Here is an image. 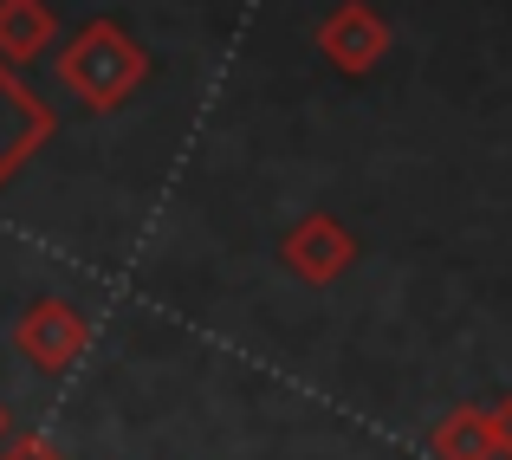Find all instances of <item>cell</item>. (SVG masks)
<instances>
[{"mask_svg":"<svg viewBox=\"0 0 512 460\" xmlns=\"http://www.w3.org/2000/svg\"><path fill=\"white\" fill-rule=\"evenodd\" d=\"M91 344V324L72 299H33L13 318V350L33 363L39 376H65Z\"/></svg>","mask_w":512,"mask_h":460,"instance_id":"2","label":"cell"},{"mask_svg":"<svg viewBox=\"0 0 512 460\" xmlns=\"http://www.w3.org/2000/svg\"><path fill=\"white\" fill-rule=\"evenodd\" d=\"M59 39V13L46 0H0V65H33Z\"/></svg>","mask_w":512,"mask_h":460,"instance_id":"6","label":"cell"},{"mask_svg":"<svg viewBox=\"0 0 512 460\" xmlns=\"http://www.w3.org/2000/svg\"><path fill=\"white\" fill-rule=\"evenodd\" d=\"M39 143H52V111L13 78V65H0V188L26 169Z\"/></svg>","mask_w":512,"mask_h":460,"instance_id":"5","label":"cell"},{"mask_svg":"<svg viewBox=\"0 0 512 460\" xmlns=\"http://www.w3.org/2000/svg\"><path fill=\"white\" fill-rule=\"evenodd\" d=\"M13 435V415H7V402H0V441H7Z\"/></svg>","mask_w":512,"mask_h":460,"instance_id":"10","label":"cell"},{"mask_svg":"<svg viewBox=\"0 0 512 460\" xmlns=\"http://www.w3.org/2000/svg\"><path fill=\"white\" fill-rule=\"evenodd\" d=\"M500 460H512V454H500Z\"/></svg>","mask_w":512,"mask_h":460,"instance_id":"11","label":"cell"},{"mask_svg":"<svg viewBox=\"0 0 512 460\" xmlns=\"http://www.w3.org/2000/svg\"><path fill=\"white\" fill-rule=\"evenodd\" d=\"M143 78H150V52L117 20H91L59 46V85L85 111H124L143 91Z\"/></svg>","mask_w":512,"mask_h":460,"instance_id":"1","label":"cell"},{"mask_svg":"<svg viewBox=\"0 0 512 460\" xmlns=\"http://www.w3.org/2000/svg\"><path fill=\"white\" fill-rule=\"evenodd\" d=\"M487 428H493V448L512 454V396H500V402L487 409Z\"/></svg>","mask_w":512,"mask_h":460,"instance_id":"9","label":"cell"},{"mask_svg":"<svg viewBox=\"0 0 512 460\" xmlns=\"http://www.w3.org/2000/svg\"><path fill=\"white\" fill-rule=\"evenodd\" d=\"M428 454L435 460H500L493 428H487V409H480V402H454V409L428 428Z\"/></svg>","mask_w":512,"mask_h":460,"instance_id":"7","label":"cell"},{"mask_svg":"<svg viewBox=\"0 0 512 460\" xmlns=\"http://www.w3.org/2000/svg\"><path fill=\"white\" fill-rule=\"evenodd\" d=\"M0 460H65V448L46 435H7L0 441Z\"/></svg>","mask_w":512,"mask_h":460,"instance_id":"8","label":"cell"},{"mask_svg":"<svg viewBox=\"0 0 512 460\" xmlns=\"http://www.w3.org/2000/svg\"><path fill=\"white\" fill-rule=\"evenodd\" d=\"M389 20L370 7V0H338V7L318 20V33H312V46L325 52V65L331 72H344V78H370L376 65L389 59Z\"/></svg>","mask_w":512,"mask_h":460,"instance_id":"3","label":"cell"},{"mask_svg":"<svg viewBox=\"0 0 512 460\" xmlns=\"http://www.w3.org/2000/svg\"><path fill=\"white\" fill-rule=\"evenodd\" d=\"M279 266L299 286H338L350 266H357V234H350L338 214H305L279 240Z\"/></svg>","mask_w":512,"mask_h":460,"instance_id":"4","label":"cell"}]
</instances>
